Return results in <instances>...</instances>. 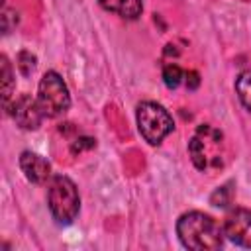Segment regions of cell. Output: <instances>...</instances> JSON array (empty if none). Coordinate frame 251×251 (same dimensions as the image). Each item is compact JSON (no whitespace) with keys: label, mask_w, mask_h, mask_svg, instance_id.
<instances>
[{"label":"cell","mask_w":251,"mask_h":251,"mask_svg":"<svg viewBox=\"0 0 251 251\" xmlns=\"http://www.w3.org/2000/svg\"><path fill=\"white\" fill-rule=\"evenodd\" d=\"M235 92L245 110L251 112V69L243 71L235 80Z\"/></svg>","instance_id":"30bf717a"},{"label":"cell","mask_w":251,"mask_h":251,"mask_svg":"<svg viewBox=\"0 0 251 251\" xmlns=\"http://www.w3.org/2000/svg\"><path fill=\"white\" fill-rule=\"evenodd\" d=\"M135 116L139 133L149 145H159L175 127L171 114L157 102H141Z\"/></svg>","instance_id":"277c9868"},{"label":"cell","mask_w":251,"mask_h":251,"mask_svg":"<svg viewBox=\"0 0 251 251\" xmlns=\"http://www.w3.org/2000/svg\"><path fill=\"white\" fill-rule=\"evenodd\" d=\"M20 169L24 171L25 178L29 182H35V184H43L51 176L49 161H45L41 155L31 153V151H24L20 155Z\"/></svg>","instance_id":"ba28073f"},{"label":"cell","mask_w":251,"mask_h":251,"mask_svg":"<svg viewBox=\"0 0 251 251\" xmlns=\"http://www.w3.org/2000/svg\"><path fill=\"white\" fill-rule=\"evenodd\" d=\"M8 112L22 129H37L45 118L43 110L37 104V98L33 100L27 94H22L18 100H14L8 106Z\"/></svg>","instance_id":"52a82bcc"},{"label":"cell","mask_w":251,"mask_h":251,"mask_svg":"<svg viewBox=\"0 0 251 251\" xmlns=\"http://www.w3.org/2000/svg\"><path fill=\"white\" fill-rule=\"evenodd\" d=\"M18 69L24 76H29L35 69V55H31L29 51H20L18 53Z\"/></svg>","instance_id":"5bb4252c"},{"label":"cell","mask_w":251,"mask_h":251,"mask_svg":"<svg viewBox=\"0 0 251 251\" xmlns=\"http://www.w3.org/2000/svg\"><path fill=\"white\" fill-rule=\"evenodd\" d=\"M0 67H2V102H4V108H8L10 96L14 90V73H12V67L4 55L0 57Z\"/></svg>","instance_id":"8fae6325"},{"label":"cell","mask_w":251,"mask_h":251,"mask_svg":"<svg viewBox=\"0 0 251 251\" xmlns=\"http://www.w3.org/2000/svg\"><path fill=\"white\" fill-rule=\"evenodd\" d=\"M98 4L106 12H114L126 20H135L143 12L141 0H98Z\"/></svg>","instance_id":"9c48e42d"},{"label":"cell","mask_w":251,"mask_h":251,"mask_svg":"<svg viewBox=\"0 0 251 251\" xmlns=\"http://www.w3.org/2000/svg\"><path fill=\"white\" fill-rule=\"evenodd\" d=\"M224 235L239 245V247H251V210L235 208L226 216L224 222Z\"/></svg>","instance_id":"8992f818"},{"label":"cell","mask_w":251,"mask_h":251,"mask_svg":"<svg viewBox=\"0 0 251 251\" xmlns=\"http://www.w3.org/2000/svg\"><path fill=\"white\" fill-rule=\"evenodd\" d=\"M184 76H186V88H188V90L198 88V84H200V76H198L196 71H188Z\"/></svg>","instance_id":"e0dca14e"},{"label":"cell","mask_w":251,"mask_h":251,"mask_svg":"<svg viewBox=\"0 0 251 251\" xmlns=\"http://www.w3.org/2000/svg\"><path fill=\"white\" fill-rule=\"evenodd\" d=\"M16 24H18V14L4 8V10H2V31L8 33Z\"/></svg>","instance_id":"9a60e30c"},{"label":"cell","mask_w":251,"mask_h":251,"mask_svg":"<svg viewBox=\"0 0 251 251\" xmlns=\"http://www.w3.org/2000/svg\"><path fill=\"white\" fill-rule=\"evenodd\" d=\"M94 139L92 137H78L73 145H71V151L73 153H80V151H84V149H90V147H94Z\"/></svg>","instance_id":"2e32d148"},{"label":"cell","mask_w":251,"mask_h":251,"mask_svg":"<svg viewBox=\"0 0 251 251\" xmlns=\"http://www.w3.org/2000/svg\"><path fill=\"white\" fill-rule=\"evenodd\" d=\"M176 235L186 249L212 251L220 249L224 241V229L220 224L204 212H186L176 222Z\"/></svg>","instance_id":"6da1fadb"},{"label":"cell","mask_w":251,"mask_h":251,"mask_svg":"<svg viewBox=\"0 0 251 251\" xmlns=\"http://www.w3.org/2000/svg\"><path fill=\"white\" fill-rule=\"evenodd\" d=\"M222 131L208 124H202L188 141V153L198 171L218 169L222 165Z\"/></svg>","instance_id":"3957f363"},{"label":"cell","mask_w":251,"mask_h":251,"mask_svg":"<svg viewBox=\"0 0 251 251\" xmlns=\"http://www.w3.org/2000/svg\"><path fill=\"white\" fill-rule=\"evenodd\" d=\"M233 200V182H226L222 186H218L212 196H210V204L218 206V208H227Z\"/></svg>","instance_id":"7c38bea8"},{"label":"cell","mask_w":251,"mask_h":251,"mask_svg":"<svg viewBox=\"0 0 251 251\" xmlns=\"http://www.w3.org/2000/svg\"><path fill=\"white\" fill-rule=\"evenodd\" d=\"M182 76L184 73L176 63H167L163 67V82L167 84V88H176L182 82Z\"/></svg>","instance_id":"4fadbf2b"},{"label":"cell","mask_w":251,"mask_h":251,"mask_svg":"<svg viewBox=\"0 0 251 251\" xmlns=\"http://www.w3.org/2000/svg\"><path fill=\"white\" fill-rule=\"evenodd\" d=\"M47 204L57 224L61 226L73 224L80 210V198H78V190L75 182L65 175L53 176L49 182V190H47Z\"/></svg>","instance_id":"7a4b0ae2"},{"label":"cell","mask_w":251,"mask_h":251,"mask_svg":"<svg viewBox=\"0 0 251 251\" xmlns=\"http://www.w3.org/2000/svg\"><path fill=\"white\" fill-rule=\"evenodd\" d=\"M37 104L47 118H57L69 110L71 94L59 73L47 71L41 76L37 86Z\"/></svg>","instance_id":"5b68a950"}]
</instances>
